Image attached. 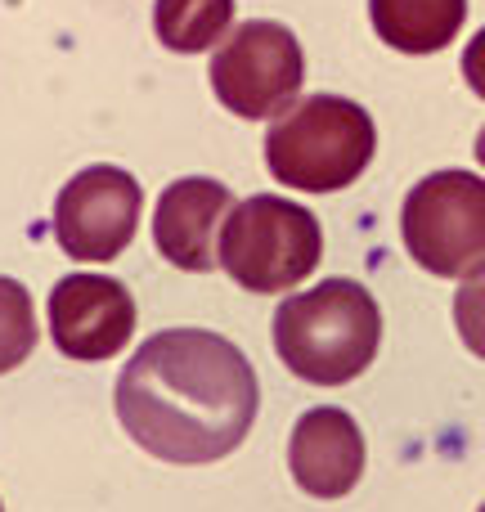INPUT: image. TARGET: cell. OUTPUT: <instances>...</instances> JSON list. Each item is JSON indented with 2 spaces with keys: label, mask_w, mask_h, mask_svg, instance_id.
<instances>
[{
  "label": "cell",
  "mask_w": 485,
  "mask_h": 512,
  "mask_svg": "<svg viewBox=\"0 0 485 512\" xmlns=\"http://www.w3.org/2000/svg\"><path fill=\"white\" fill-rule=\"evenodd\" d=\"M265 167L279 185L301 194H337L369 171L378 126L355 99L306 95L265 131Z\"/></svg>",
  "instance_id": "3"
},
{
  "label": "cell",
  "mask_w": 485,
  "mask_h": 512,
  "mask_svg": "<svg viewBox=\"0 0 485 512\" xmlns=\"http://www.w3.org/2000/svg\"><path fill=\"white\" fill-rule=\"evenodd\" d=\"M0 512H5V508H0Z\"/></svg>",
  "instance_id": "18"
},
{
  "label": "cell",
  "mask_w": 485,
  "mask_h": 512,
  "mask_svg": "<svg viewBox=\"0 0 485 512\" xmlns=\"http://www.w3.org/2000/svg\"><path fill=\"white\" fill-rule=\"evenodd\" d=\"M36 346V310L18 279L0 274V373H14Z\"/></svg>",
  "instance_id": "13"
},
{
  "label": "cell",
  "mask_w": 485,
  "mask_h": 512,
  "mask_svg": "<svg viewBox=\"0 0 485 512\" xmlns=\"http://www.w3.org/2000/svg\"><path fill=\"white\" fill-rule=\"evenodd\" d=\"M140 207V180L113 162H95L54 198V239L72 261H117L135 239Z\"/></svg>",
  "instance_id": "7"
},
{
  "label": "cell",
  "mask_w": 485,
  "mask_h": 512,
  "mask_svg": "<svg viewBox=\"0 0 485 512\" xmlns=\"http://www.w3.org/2000/svg\"><path fill=\"white\" fill-rule=\"evenodd\" d=\"M463 77H468L472 95L485 99V27L468 41V50H463Z\"/></svg>",
  "instance_id": "15"
},
{
  "label": "cell",
  "mask_w": 485,
  "mask_h": 512,
  "mask_svg": "<svg viewBox=\"0 0 485 512\" xmlns=\"http://www.w3.org/2000/svg\"><path fill=\"white\" fill-rule=\"evenodd\" d=\"M212 90L230 113L247 122H265L292 108L306 86V54L301 41L274 18H247L212 54Z\"/></svg>",
  "instance_id": "6"
},
{
  "label": "cell",
  "mask_w": 485,
  "mask_h": 512,
  "mask_svg": "<svg viewBox=\"0 0 485 512\" xmlns=\"http://www.w3.org/2000/svg\"><path fill=\"white\" fill-rule=\"evenodd\" d=\"M135 333V297L108 274H63L50 292L54 351L81 364L113 360Z\"/></svg>",
  "instance_id": "8"
},
{
  "label": "cell",
  "mask_w": 485,
  "mask_h": 512,
  "mask_svg": "<svg viewBox=\"0 0 485 512\" xmlns=\"http://www.w3.org/2000/svg\"><path fill=\"white\" fill-rule=\"evenodd\" d=\"M288 472L310 499H342L364 477V432L346 409H306L288 441Z\"/></svg>",
  "instance_id": "10"
},
{
  "label": "cell",
  "mask_w": 485,
  "mask_h": 512,
  "mask_svg": "<svg viewBox=\"0 0 485 512\" xmlns=\"http://www.w3.org/2000/svg\"><path fill=\"white\" fill-rule=\"evenodd\" d=\"M400 239L436 279L485 270V180L472 171H432L405 194Z\"/></svg>",
  "instance_id": "5"
},
{
  "label": "cell",
  "mask_w": 485,
  "mask_h": 512,
  "mask_svg": "<svg viewBox=\"0 0 485 512\" xmlns=\"http://www.w3.org/2000/svg\"><path fill=\"white\" fill-rule=\"evenodd\" d=\"M113 405L117 423L144 454L198 468L247 441L261 409V382L230 337L162 328L122 364Z\"/></svg>",
  "instance_id": "1"
},
{
  "label": "cell",
  "mask_w": 485,
  "mask_h": 512,
  "mask_svg": "<svg viewBox=\"0 0 485 512\" xmlns=\"http://www.w3.org/2000/svg\"><path fill=\"white\" fill-rule=\"evenodd\" d=\"M477 162L485 167V126H481V135H477Z\"/></svg>",
  "instance_id": "16"
},
{
  "label": "cell",
  "mask_w": 485,
  "mask_h": 512,
  "mask_svg": "<svg viewBox=\"0 0 485 512\" xmlns=\"http://www.w3.org/2000/svg\"><path fill=\"white\" fill-rule=\"evenodd\" d=\"M221 270L243 292H288L324 256V230L315 212L279 194H252L234 203L221 230Z\"/></svg>",
  "instance_id": "4"
},
{
  "label": "cell",
  "mask_w": 485,
  "mask_h": 512,
  "mask_svg": "<svg viewBox=\"0 0 485 512\" xmlns=\"http://www.w3.org/2000/svg\"><path fill=\"white\" fill-rule=\"evenodd\" d=\"M234 212V198L221 180L185 176L162 189L153 212V243L176 270L207 274L221 265V230Z\"/></svg>",
  "instance_id": "9"
},
{
  "label": "cell",
  "mask_w": 485,
  "mask_h": 512,
  "mask_svg": "<svg viewBox=\"0 0 485 512\" xmlns=\"http://www.w3.org/2000/svg\"><path fill=\"white\" fill-rule=\"evenodd\" d=\"M382 346V310L355 279H324L274 310V351L310 387L355 382Z\"/></svg>",
  "instance_id": "2"
},
{
  "label": "cell",
  "mask_w": 485,
  "mask_h": 512,
  "mask_svg": "<svg viewBox=\"0 0 485 512\" xmlns=\"http://www.w3.org/2000/svg\"><path fill=\"white\" fill-rule=\"evenodd\" d=\"M477 512H485V504H481V508H477Z\"/></svg>",
  "instance_id": "17"
},
{
  "label": "cell",
  "mask_w": 485,
  "mask_h": 512,
  "mask_svg": "<svg viewBox=\"0 0 485 512\" xmlns=\"http://www.w3.org/2000/svg\"><path fill=\"white\" fill-rule=\"evenodd\" d=\"M153 32L171 54H203L234 32V0H158Z\"/></svg>",
  "instance_id": "12"
},
{
  "label": "cell",
  "mask_w": 485,
  "mask_h": 512,
  "mask_svg": "<svg viewBox=\"0 0 485 512\" xmlns=\"http://www.w3.org/2000/svg\"><path fill=\"white\" fill-rule=\"evenodd\" d=\"M454 328H459L463 346L485 360V270L463 279V288L454 292Z\"/></svg>",
  "instance_id": "14"
},
{
  "label": "cell",
  "mask_w": 485,
  "mask_h": 512,
  "mask_svg": "<svg viewBox=\"0 0 485 512\" xmlns=\"http://www.w3.org/2000/svg\"><path fill=\"white\" fill-rule=\"evenodd\" d=\"M378 41L400 54H436L463 32L468 0H369Z\"/></svg>",
  "instance_id": "11"
}]
</instances>
